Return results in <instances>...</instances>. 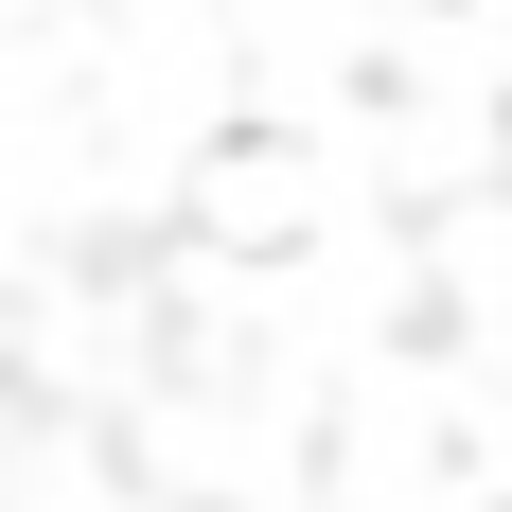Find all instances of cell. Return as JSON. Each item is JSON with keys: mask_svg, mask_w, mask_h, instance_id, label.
Instances as JSON below:
<instances>
[{"mask_svg": "<svg viewBox=\"0 0 512 512\" xmlns=\"http://www.w3.org/2000/svg\"><path fill=\"white\" fill-rule=\"evenodd\" d=\"M195 230L212 248H301L318 230V159L301 142H212L195 159Z\"/></svg>", "mask_w": 512, "mask_h": 512, "instance_id": "cell-1", "label": "cell"}]
</instances>
